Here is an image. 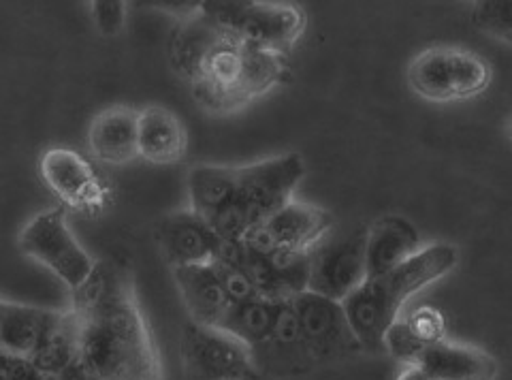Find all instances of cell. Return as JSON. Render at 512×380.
<instances>
[{
    "label": "cell",
    "mask_w": 512,
    "mask_h": 380,
    "mask_svg": "<svg viewBox=\"0 0 512 380\" xmlns=\"http://www.w3.org/2000/svg\"><path fill=\"white\" fill-rule=\"evenodd\" d=\"M75 355L60 380H163L156 344L133 280L114 261H96L73 291Z\"/></svg>",
    "instance_id": "1"
},
{
    "label": "cell",
    "mask_w": 512,
    "mask_h": 380,
    "mask_svg": "<svg viewBox=\"0 0 512 380\" xmlns=\"http://www.w3.org/2000/svg\"><path fill=\"white\" fill-rule=\"evenodd\" d=\"M306 176L295 152L263 158L242 167L197 165L188 171L190 210L201 216L222 242L235 244L293 201Z\"/></svg>",
    "instance_id": "2"
},
{
    "label": "cell",
    "mask_w": 512,
    "mask_h": 380,
    "mask_svg": "<svg viewBox=\"0 0 512 380\" xmlns=\"http://www.w3.org/2000/svg\"><path fill=\"white\" fill-rule=\"evenodd\" d=\"M459 252L455 246L436 242L423 246L421 252L391 272L367 278L348 295L342 306L363 351L384 353V338L399 321V312L408 299L438 282L457 267Z\"/></svg>",
    "instance_id": "3"
},
{
    "label": "cell",
    "mask_w": 512,
    "mask_h": 380,
    "mask_svg": "<svg viewBox=\"0 0 512 380\" xmlns=\"http://www.w3.org/2000/svg\"><path fill=\"white\" fill-rule=\"evenodd\" d=\"M284 75V56L256 50L220 30L186 84L203 112L224 116L274 90Z\"/></svg>",
    "instance_id": "4"
},
{
    "label": "cell",
    "mask_w": 512,
    "mask_h": 380,
    "mask_svg": "<svg viewBox=\"0 0 512 380\" xmlns=\"http://www.w3.org/2000/svg\"><path fill=\"white\" fill-rule=\"evenodd\" d=\"M201 9L229 37L256 50L286 56L306 33V15L291 3L263 0H210Z\"/></svg>",
    "instance_id": "5"
},
{
    "label": "cell",
    "mask_w": 512,
    "mask_h": 380,
    "mask_svg": "<svg viewBox=\"0 0 512 380\" xmlns=\"http://www.w3.org/2000/svg\"><path fill=\"white\" fill-rule=\"evenodd\" d=\"M489 62L463 47L436 45L416 54L408 67V86L431 103L468 101L491 84Z\"/></svg>",
    "instance_id": "6"
},
{
    "label": "cell",
    "mask_w": 512,
    "mask_h": 380,
    "mask_svg": "<svg viewBox=\"0 0 512 380\" xmlns=\"http://www.w3.org/2000/svg\"><path fill=\"white\" fill-rule=\"evenodd\" d=\"M20 250L50 269L71 291L84 287L96 261L77 242L62 208L45 210L20 233Z\"/></svg>",
    "instance_id": "7"
},
{
    "label": "cell",
    "mask_w": 512,
    "mask_h": 380,
    "mask_svg": "<svg viewBox=\"0 0 512 380\" xmlns=\"http://www.w3.org/2000/svg\"><path fill=\"white\" fill-rule=\"evenodd\" d=\"M180 353L188 380H256L248 346L218 327L188 321L182 329Z\"/></svg>",
    "instance_id": "8"
},
{
    "label": "cell",
    "mask_w": 512,
    "mask_h": 380,
    "mask_svg": "<svg viewBox=\"0 0 512 380\" xmlns=\"http://www.w3.org/2000/svg\"><path fill=\"white\" fill-rule=\"evenodd\" d=\"M367 229H355L346 235H333V231L308 252L310 276L308 291L344 302L367 280L365 261Z\"/></svg>",
    "instance_id": "9"
},
{
    "label": "cell",
    "mask_w": 512,
    "mask_h": 380,
    "mask_svg": "<svg viewBox=\"0 0 512 380\" xmlns=\"http://www.w3.org/2000/svg\"><path fill=\"white\" fill-rule=\"evenodd\" d=\"M291 304L314 366L344 361L363 351L357 336L352 334L342 302L303 291L291 299Z\"/></svg>",
    "instance_id": "10"
},
{
    "label": "cell",
    "mask_w": 512,
    "mask_h": 380,
    "mask_svg": "<svg viewBox=\"0 0 512 380\" xmlns=\"http://www.w3.org/2000/svg\"><path fill=\"white\" fill-rule=\"evenodd\" d=\"M220 257L242 269L256 295L269 299V302H291L299 293L308 291V255H299V252H259L242 242H224Z\"/></svg>",
    "instance_id": "11"
},
{
    "label": "cell",
    "mask_w": 512,
    "mask_h": 380,
    "mask_svg": "<svg viewBox=\"0 0 512 380\" xmlns=\"http://www.w3.org/2000/svg\"><path fill=\"white\" fill-rule=\"evenodd\" d=\"M333 231V216L312 203L291 201L265 223L252 229L242 244L259 252H299L308 255Z\"/></svg>",
    "instance_id": "12"
},
{
    "label": "cell",
    "mask_w": 512,
    "mask_h": 380,
    "mask_svg": "<svg viewBox=\"0 0 512 380\" xmlns=\"http://www.w3.org/2000/svg\"><path fill=\"white\" fill-rule=\"evenodd\" d=\"M156 240L171 269L210 265L220 257L224 244L214 229L190 208L169 214L158 225Z\"/></svg>",
    "instance_id": "13"
},
{
    "label": "cell",
    "mask_w": 512,
    "mask_h": 380,
    "mask_svg": "<svg viewBox=\"0 0 512 380\" xmlns=\"http://www.w3.org/2000/svg\"><path fill=\"white\" fill-rule=\"evenodd\" d=\"M41 176L54 193L77 210H94L103 205V186L92 165L82 154L67 148H52L41 158Z\"/></svg>",
    "instance_id": "14"
},
{
    "label": "cell",
    "mask_w": 512,
    "mask_h": 380,
    "mask_svg": "<svg viewBox=\"0 0 512 380\" xmlns=\"http://www.w3.org/2000/svg\"><path fill=\"white\" fill-rule=\"evenodd\" d=\"M252 359L259 374L263 372L278 378L299 376L314 366L291 302L278 304L274 331L259 351L252 353Z\"/></svg>",
    "instance_id": "15"
},
{
    "label": "cell",
    "mask_w": 512,
    "mask_h": 380,
    "mask_svg": "<svg viewBox=\"0 0 512 380\" xmlns=\"http://www.w3.org/2000/svg\"><path fill=\"white\" fill-rule=\"evenodd\" d=\"M62 312L0 299V353L35 359L54 334Z\"/></svg>",
    "instance_id": "16"
},
{
    "label": "cell",
    "mask_w": 512,
    "mask_h": 380,
    "mask_svg": "<svg viewBox=\"0 0 512 380\" xmlns=\"http://www.w3.org/2000/svg\"><path fill=\"white\" fill-rule=\"evenodd\" d=\"M421 248V233L408 218L399 214L378 218L376 223L367 227V278L391 272V269L410 261L416 252H421Z\"/></svg>",
    "instance_id": "17"
},
{
    "label": "cell",
    "mask_w": 512,
    "mask_h": 380,
    "mask_svg": "<svg viewBox=\"0 0 512 380\" xmlns=\"http://www.w3.org/2000/svg\"><path fill=\"white\" fill-rule=\"evenodd\" d=\"M416 366L431 380H493L498 376V359L485 348L446 338L427 344Z\"/></svg>",
    "instance_id": "18"
},
{
    "label": "cell",
    "mask_w": 512,
    "mask_h": 380,
    "mask_svg": "<svg viewBox=\"0 0 512 380\" xmlns=\"http://www.w3.org/2000/svg\"><path fill=\"white\" fill-rule=\"evenodd\" d=\"M139 112L116 105L96 116L88 129V148L96 161L105 165H126L139 156L137 148Z\"/></svg>",
    "instance_id": "19"
},
{
    "label": "cell",
    "mask_w": 512,
    "mask_h": 380,
    "mask_svg": "<svg viewBox=\"0 0 512 380\" xmlns=\"http://www.w3.org/2000/svg\"><path fill=\"white\" fill-rule=\"evenodd\" d=\"M180 297L192 323L218 327L231 302L210 265H188L171 269Z\"/></svg>",
    "instance_id": "20"
},
{
    "label": "cell",
    "mask_w": 512,
    "mask_h": 380,
    "mask_svg": "<svg viewBox=\"0 0 512 380\" xmlns=\"http://www.w3.org/2000/svg\"><path fill=\"white\" fill-rule=\"evenodd\" d=\"M186 146V131L178 116L158 105L141 109L137 126L139 158L152 165H175L184 158Z\"/></svg>",
    "instance_id": "21"
},
{
    "label": "cell",
    "mask_w": 512,
    "mask_h": 380,
    "mask_svg": "<svg viewBox=\"0 0 512 380\" xmlns=\"http://www.w3.org/2000/svg\"><path fill=\"white\" fill-rule=\"evenodd\" d=\"M278 304L280 302H269V299L263 297L242 304H231L227 314L218 323V329L227 331V334L246 344L250 353H256L269 340L271 331H274Z\"/></svg>",
    "instance_id": "22"
},
{
    "label": "cell",
    "mask_w": 512,
    "mask_h": 380,
    "mask_svg": "<svg viewBox=\"0 0 512 380\" xmlns=\"http://www.w3.org/2000/svg\"><path fill=\"white\" fill-rule=\"evenodd\" d=\"M478 30L512 45V0H480L472 9Z\"/></svg>",
    "instance_id": "23"
},
{
    "label": "cell",
    "mask_w": 512,
    "mask_h": 380,
    "mask_svg": "<svg viewBox=\"0 0 512 380\" xmlns=\"http://www.w3.org/2000/svg\"><path fill=\"white\" fill-rule=\"evenodd\" d=\"M427 342L416 338L412 329L406 325V321H397L391 329L387 338H384V353H389L395 361L402 363V366H416L421 353L425 351Z\"/></svg>",
    "instance_id": "24"
},
{
    "label": "cell",
    "mask_w": 512,
    "mask_h": 380,
    "mask_svg": "<svg viewBox=\"0 0 512 380\" xmlns=\"http://www.w3.org/2000/svg\"><path fill=\"white\" fill-rule=\"evenodd\" d=\"M214 272L222 284L224 293H227L231 304H242V302H250V299H256L254 287L250 284V280L246 278V274L239 269L237 265H233L231 261L218 257L214 263Z\"/></svg>",
    "instance_id": "25"
},
{
    "label": "cell",
    "mask_w": 512,
    "mask_h": 380,
    "mask_svg": "<svg viewBox=\"0 0 512 380\" xmlns=\"http://www.w3.org/2000/svg\"><path fill=\"white\" fill-rule=\"evenodd\" d=\"M90 15L96 30L103 37H116L126 24V3H120V0H94L90 5Z\"/></svg>",
    "instance_id": "26"
},
{
    "label": "cell",
    "mask_w": 512,
    "mask_h": 380,
    "mask_svg": "<svg viewBox=\"0 0 512 380\" xmlns=\"http://www.w3.org/2000/svg\"><path fill=\"white\" fill-rule=\"evenodd\" d=\"M406 325L412 329L416 338H421L427 344L444 340V319L434 308H421L412 312L406 319Z\"/></svg>",
    "instance_id": "27"
},
{
    "label": "cell",
    "mask_w": 512,
    "mask_h": 380,
    "mask_svg": "<svg viewBox=\"0 0 512 380\" xmlns=\"http://www.w3.org/2000/svg\"><path fill=\"white\" fill-rule=\"evenodd\" d=\"M0 380H54L35 361L0 353Z\"/></svg>",
    "instance_id": "28"
},
{
    "label": "cell",
    "mask_w": 512,
    "mask_h": 380,
    "mask_svg": "<svg viewBox=\"0 0 512 380\" xmlns=\"http://www.w3.org/2000/svg\"><path fill=\"white\" fill-rule=\"evenodd\" d=\"M395 380H431V376L419 366H402V370L397 372Z\"/></svg>",
    "instance_id": "29"
},
{
    "label": "cell",
    "mask_w": 512,
    "mask_h": 380,
    "mask_svg": "<svg viewBox=\"0 0 512 380\" xmlns=\"http://www.w3.org/2000/svg\"><path fill=\"white\" fill-rule=\"evenodd\" d=\"M510 131H512V124H510Z\"/></svg>",
    "instance_id": "30"
}]
</instances>
